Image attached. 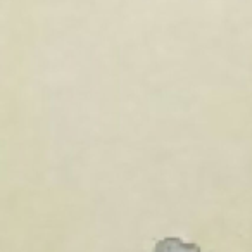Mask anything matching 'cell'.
<instances>
[{"label":"cell","mask_w":252,"mask_h":252,"mask_svg":"<svg viewBox=\"0 0 252 252\" xmlns=\"http://www.w3.org/2000/svg\"><path fill=\"white\" fill-rule=\"evenodd\" d=\"M154 252H202L197 244H189L176 237L162 238L156 244Z\"/></svg>","instance_id":"obj_1"}]
</instances>
